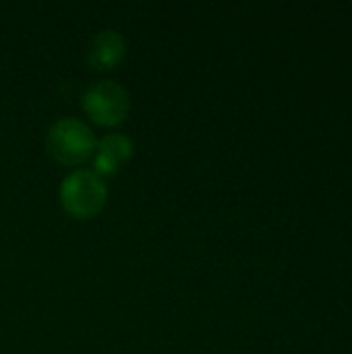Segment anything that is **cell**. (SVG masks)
Wrapping results in <instances>:
<instances>
[{
  "label": "cell",
  "mask_w": 352,
  "mask_h": 354,
  "mask_svg": "<svg viewBox=\"0 0 352 354\" xmlns=\"http://www.w3.org/2000/svg\"><path fill=\"white\" fill-rule=\"evenodd\" d=\"M60 201L64 209L73 216H91L95 214L108 195L104 176L91 168H75L60 183Z\"/></svg>",
  "instance_id": "1"
},
{
  "label": "cell",
  "mask_w": 352,
  "mask_h": 354,
  "mask_svg": "<svg viewBox=\"0 0 352 354\" xmlns=\"http://www.w3.org/2000/svg\"><path fill=\"white\" fill-rule=\"evenodd\" d=\"M46 143L50 153H54L60 162L79 164L93 151L95 135L85 120L77 116H60L50 124Z\"/></svg>",
  "instance_id": "2"
},
{
  "label": "cell",
  "mask_w": 352,
  "mask_h": 354,
  "mask_svg": "<svg viewBox=\"0 0 352 354\" xmlns=\"http://www.w3.org/2000/svg\"><path fill=\"white\" fill-rule=\"evenodd\" d=\"M83 110L98 122L104 124H114L120 122L129 108H131V100H129V91L114 79H98L93 81L83 97H81Z\"/></svg>",
  "instance_id": "3"
},
{
  "label": "cell",
  "mask_w": 352,
  "mask_h": 354,
  "mask_svg": "<svg viewBox=\"0 0 352 354\" xmlns=\"http://www.w3.org/2000/svg\"><path fill=\"white\" fill-rule=\"evenodd\" d=\"M131 153H133L131 137H127L122 133H108L95 141V147H93V166L95 168L93 170L102 176L110 174Z\"/></svg>",
  "instance_id": "5"
},
{
  "label": "cell",
  "mask_w": 352,
  "mask_h": 354,
  "mask_svg": "<svg viewBox=\"0 0 352 354\" xmlns=\"http://www.w3.org/2000/svg\"><path fill=\"white\" fill-rule=\"evenodd\" d=\"M124 35L118 29L106 27L91 35V39L85 46V56L89 64H93L95 68H108L124 56Z\"/></svg>",
  "instance_id": "4"
}]
</instances>
